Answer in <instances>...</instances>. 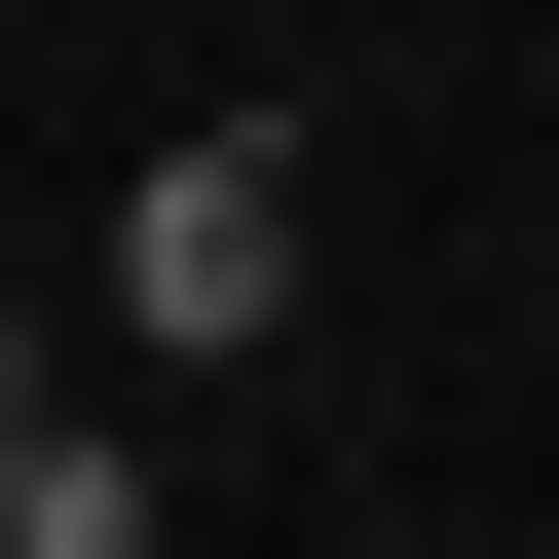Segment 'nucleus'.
Returning a JSON list of instances; mask_svg holds the SVG:
<instances>
[{
	"instance_id": "obj_1",
	"label": "nucleus",
	"mask_w": 559,
	"mask_h": 559,
	"mask_svg": "<svg viewBox=\"0 0 559 559\" xmlns=\"http://www.w3.org/2000/svg\"><path fill=\"white\" fill-rule=\"evenodd\" d=\"M112 336L150 373H261V336H299V112H187L112 187Z\"/></svg>"
},
{
	"instance_id": "obj_2",
	"label": "nucleus",
	"mask_w": 559,
	"mask_h": 559,
	"mask_svg": "<svg viewBox=\"0 0 559 559\" xmlns=\"http://www.w3.org/2000/svg\"><path fill=\"white\" fill-rule=\"evenodd\" d=\"M0 559H187V485H150V411H75V373L0 411Z\"/></svg>"
}]
</instances>
